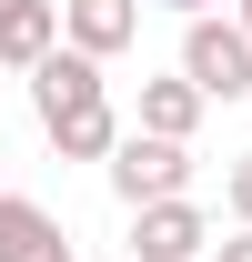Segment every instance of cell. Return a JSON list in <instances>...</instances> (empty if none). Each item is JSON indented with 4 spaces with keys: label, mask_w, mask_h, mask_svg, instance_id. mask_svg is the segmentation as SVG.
Instances as JSON below:
<instances>
[{
    "label": "cell",
    "mask_w": 252,
    "mask_h": 262,
    "mask_svg": "<svg viewBox=\"0 0 252 262\" xmlns=\"http://www.w3.org/2000/svg\"><path fill=\"white\" fill-rule=\"evenodd\" d=\"M111 192H121V212H141V202H182V192H192V141L121 131V151H111Z\"/></svg>",
    "instance_id": "cell-2"
},
{
    "label": "cell",
    "mask_w": 252,
    "mask_h": 262,
    "mask_svg": "<svg viewBox=\"0 0 252 262\" xmlns=\"http://www.w3.org/2000/svg\"><path fill=\"white\" fill-rule=\"evenodd\" d=\"M0 262H71V232H61V212H40V202L0 192Z\"/></svg>",
    "instance_id": "cell-7"
},
{
    "label": "cell",
    "mask_w": 252,
    "mask_h": 262,
    "mask_svg": "<svg viewBox=\"0 0 252 262\" xmlns=\"http://www.w3.org/2000/svg\"><path fill=\"white\" fill-rule=\"evenodd\" d=\"M0 162H10V151H0Z\"/></svg>",
    "instance_id": "cell-13"
},
{
    "label": "cell",
    "mask_w": 252,
    "mask_h": 262,
    "mask_svg": "<svg viewBox=\"0 0 252 262\" xmlns=\"http://www.w3.org/2000/svg\"><path fill=\"white\" fill-rule=\"evenodd\" d=\"M212 262H252V222H242V232H232V242H222V252H212Z\"/></svg>",
    "instance_id": "cell-10"
},
{
    "label": "cell",
    "mask_w": 252,
    "mask_h": 262,
    "mask_svg": "<svg viewBox=\"0 0 252 262\" xmlns=\"http://www.w3.org/2000/svg\"><path fill=\"white\" fill-rule=\"evenodd\" d=\"M61 40L91 51V61H121L141 40V0H61Z\"/></svg>",
    "instance_id": "cell-5"
},
{
    "label": "cell",
    "mask_w": 252,
    "mask_h": 262,
    "mask_svg": "<svg viewBox=\"0 0 252 262\" xmlns=\"http://www.w3.org/2000/svg\"><path fill=\"white\" fill-rule=\"evenodd\" d=\"M232 20H242V31H252V0H242V10H232Z\"/></svg>",
    "instance_id": "cell-12"
},
{
    "label": "cell",
    "mask_w": 252,
    "mask_h": 262,
    "mask_svg": "<svg viewBox=\"0 0 252 262\" xmlns=\"http://www.w3.org/2000/svg\"><path fill=\"white\" fill-rule=\"evenodd\" d=\"M222 202H232V222H252V151H242L232 171H222Z\"/></svg>",
    "instance_id": "cell-9"
},
{
    "label": "cell",
    "mask_w": 252,
    "mask_h": 262,
    "mask_svg": "<svg viewBox=\"0 0 252 262\" xmlns=\"http://www.w3.org/2000/svg\"><path fill=\"white\" fill-rule=\"evenodd\" d=\"M172 10H182V20H202V10H212V0H172Z\"/></svg>",
    "instance_id": "cell-11"
},
{
    "label": "cell",
    "mask_w": 252,
    "mask_h": 262,
    "mask_svg": "<svg viewBox=\"0 0 252 262\" xmlns=\"http://www.w3.org/2000/svg\"><path fill=\"white\" fill-rule=\"evenodd\" d=\"M202 111H212V91H202L192 71H172V81H141V121H131V131H161V141H192V131H202Z\"/></svg>",
    "instance_id": "cell-8"
},
{
    "label": "cell",
    "mask_w": 252,
    "mask_h": 262,
    "mask_svg": "<svg viewBox=\"0 0 252 262\" xmlns=\"http://www.w3.org/2000/svg\"><path fill=\"white\" fill-rule=\"evenodd\" d=\"M61 51V0H0V71H40Z\"/></svg>",
    "instance_id": "cell-6"
},
{
    "label": "cell",
    "mask_w": 252,
    "mask_h": 262,
    "mask_svg": "<svg viewBox=\"0 0 252 262\" xmlns=\"http://www.w3.org/2000/svg\"><path fill=\"white\" fill-rule=\"evenodd\" d=\"M31 101H40V131H51V151L61 162H111L121 151V121H111V81H101L91 51H51L31 71Z\"/></svg>",
    "instance_id": "cell-1"
},
{
    "label": "cell",
    "mask_w": 252,
    "mask_h": 262,
    "mask_svg": "<svg viewBox=\"0 0 252 262\" xmlns=\"http://www.w3.org/2000/svg\"><path fill=\"white\" fill-rule=\"evenodd\" d=\"M182 71H192L212 101H252V31H242V20H222V10L182 20Z\"/></svg>",
    "instance_id": "cell-3"
},
{
    "label": "cell",
    "mask_w": 252,
    "mask_h": 262,
    "mask_svg": "<svg viewBox=\"0 0 252 262\" xmlns=\"http://www.w3.org/2000/svg\"><path fill=\"white\" fill-rule=\"evenodd\" d=\"M131 252L141 262H202L212 252V222L192 212V192L182 202H141V212H131Z\"/></svg>",
    "instance_id": "cell-4"
}]
</instances>
